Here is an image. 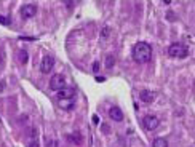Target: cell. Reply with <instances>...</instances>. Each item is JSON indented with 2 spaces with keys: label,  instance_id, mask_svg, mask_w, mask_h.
Masks as SVG:
<instances>
[{
  "label": "cell",
  "instance_id": "obj_1",
  "mask_svg": "<svg viewBox=\"0 0 195 147\" xmlns=\"http://www.w3.org/2000/svg\"><path fill=\"white\" fill-rule=\"evenodd\" d=\"M131 54H133V59L139 64H146V62L150 61L152 58V48L149 43L146 42H138L131 50Z\"/></svg>",
  "mask_w": 195,
  "mask_h": 147
},
{
  "label": "cell",
  "instance_id": "obj_2",
  "mask_svg": "<svg viewBox=\"0 0 195 147\" xmlns=\"http://www.w3.org/2000/svg\"><path fill=\"white\" fill-rule=\"evenodd\" d=\"M168 54L171 58H186L189 54V48L182 43H173L168 48Z\"/></svg>",
  "mask_w": 195,
  "mask_h": 147
},
{
  "label": "cell",
  "instance_id": "obj_3",
  "mask_svg": "<svg viewBox=\"0 0 195 147\" xmlns=\"http://www.w3.org/2000/svg\"><path fill=\"white\" fill-rule=\"evenodd\" d=\"M66 86V80L64 77H62L61 74H54L51 77V80H50V88L54 90V91H59Z\"/></svg>",
  "mask_w": 195,
  "mask_h": 147
},
{
  "label": "cell",
  "instance_id": "obj_4",
  "mask_svg": "<svg viewBox=\"0 0 195 147\" xmlns=\"http://www.w3.org/2000/svg\"><path fill=\"white\" fill-rule=\"evenodd\" d=\"M53 66H54V59L51 54H45L43 59H42V64H40V70L42 74H48L53 70Z\"/></svg>",
  "mask_w": 195,
  "mask_h": 147
},
{
  "label": "cell",
  "instance_id": "obj_5",
  "mask_svg": "<svg viewBox=\"0 0 195 147\" xmlns=\"http://www.w3.org/2000/svg\"><path fill=\"white\" fill-rule=\"evenodd\" d=\"M35 13H37V7L32 5V3H27V5L21 7V16L22 18H32V16H35Z\"/></svg>",
  "mask_w": 195,
  "mask_h": 147
},
{
  "label": "cell",
  "instance_id": "obj_6",
  "mask_svg": "<svg viewBox=\"0 0 195 147\" xmlns=\"http://www.w3.org/2000/svg\"><path fill=\"white\" fill-rule=\"evenodd\" d=\"M74 96H75V90L69 88V86H64L62 90L58 91V98H59L61 101H67V99H72Z\"/></svg>",
  "mask_w": 195,
  "mask_h": 147
},
{
  "label": "cell",
  "instance_id": "obj_7",
  "mask_svg": "<svg viewBox=\"0 0 195 147\" xmlns=\"http://www.w3.org/2000/svg\"><path fill=\"white\" fill-rule=\"evenodd\" d=\"M158 118L155 117V115H147V117H144V126H146L147 130H155L158 126Z\"/></svg>",
  "mask_w": 195,
  "mask_h": 147
},
{
  "label": "cell",
  "instance_id": "obj_8",
  "mask_svg": "<svg viewBox=\"0 0 195 147\" xmlns=\"http://www.w3.org/2000/svg\"><path fill=\"white\" fill-rule=\"evenodd\" d=\"M109 115H110V118L114 122H122L123 120V112H122V109L117 107V106H114L110 110H109Z\"/></svg>",
  "mask_w": 195,
  "mask_h": 147
},
{
  "label": "cell",
  "instance_id": "obj_9",
  "mask_svg": "<svg viewBox=\"0 0 195 147\" xmlns=\"http://www.w3.org/2000/svg\"><path fill=\"white\" fill-rule=\"evenodd\" d=\"M139 98H141L144 102H152L155 99V94L152 93V91H149V90H142L141 93H139Z\"/></svg>",
  "mask_w": 195,
  "mask_h": 147
},
{
  "label": "cell",
  "instance_id": "obj_10",
  "mask_svg": "<svg viewBox=\"0 0 195 147\" xmlns=\"http://www.w3.org/2000/svg\"><path fill=\"white\" fill-rule=\"evenodd\" d=\"M152 147H168V141L165 138H157L152 142Z\"/></svg>",
  "mask_w": 195,
  "mask_h": 147
},
{
  "label": "cell",
  "instance_id": "obj_11",
  "mask_svg": "<svg viewBox=\"0 0 195 147\" xmlns=\"http://www.w3.org/2000/svg\"><path fill=\"white\" fill-rule=\"evenodd\" d=\"M74 107H75V102H72V101H61V109L72 110Z\"/></svg>",
  "mask_w": 195,
  "mask_h": 147
},
{
  "label": "cell",
  "instance_id": "obj_12",
  "mask_svg": "<svg viewBox=\"0 0 195 147\" xmlns=\"http://www.w3.org/2000/svg\"><path fill=\"white\" fill-rule=\"evenodd\" d=\"M67 141L69 142H74V144H80V142H82V136H80L79 133L71 134V136H67Z\"/></svg>",
  "mask_w": 195,
  "mask_h": 147
},
{
  "label": "cell",
  "instance_id": "obj_13",
  "mask_svg": "<svg viewBox=\"0 0 195 147\" xmlns=\"http://www.w3.org/2000/svg\"><path fill=\"white\" fill-rule=\"evenodd\" d=\"M115 64V58L112 56V54H109V56L106 58V67L107 69H112V66Z\"/></svg>",
  "mask_w": 195,
  "mask_h": 147
},
{
  "label": "cell",
  "instance_id": "obj_14",
  "mask_svg": "<svg viewBox=\"0 0 195 147\" xmlns=\"http://www.w3.org/2000/svg\"><path fill=\"white\" fill-rule=\"evenodd\" d=\"M27 59H29V56H27V53H26V51H19V61H21L22 64H26V62H27Z\"/></svg>",
  "mask_w": 195,
  "mask_h": 147
},
{
  "label": "cell",
  "instance_id": "obj_15",
  "mask_svg": "<svg viewBox=\"0 0 195 147\" xmlns=\"http://www.w3.org/2000/svg\"><path fill=\"white\" fill-rule=\"evenodd\" d=\"M11 19L10 18H5V16H0V24H10Z\"/></svg>",
  "mask_w": 195,
  "mask_h": 147
},
{
  "label": "cell",
  "instance_id": "obj_16",
  "mask_svg": "<svg viewBox=\"0 0 195 147\" xmlns=\"http://www.w3.org/2000/svg\"><path fill=\"white\" fill-rule=\"evenodd\" d=\"M56 144H58V142L54 141V139H51V141H48V139H46V147H58Z\"/></svg>",
  "mask_w": 195,
  "mask_h": 147
},
{
  "label": "cell",
  "instance_id": "obj_17",
  "mask_svg": "<svg viewBox=\"0 0 195 147\" xmlns=\"http://www.w3.org/2000/svg\"><path fill=\"white\" fill-rule=\"evenodd\" d=\"M93 70H95V72L99 70V61H95V62H93Z\"/></svg>",
  "mask_w": 195,
  "mask_h": 147
},
{
  "label": "cell",
  "instance_id": "obj_18",
  "mask_svg": "<svg viewBox=\"0 0 195 147\" xmlns=\"http://www.w3.org/2000/svg\"><path fill=\"white\" fill-rule=\"evenodd\" d=\"M96 82H101V83L106 82V77H99V75H98V77H96Z\"/></svg>",
  "mask_w": 195,
  "mask_h": 147
},
{
  "label": "cell",
  "instance_id": "obj_19",
  "mask_svg": "<svg viewBox=\"0 0 195 147\" xmlns=\"http://www.w3.org/2000/svg\"><path fill=\"white\" fill-rule=\"evenodd\" d=\"M29 147H38V142H37V139H35V141H32V142H30V144H29Z\"/></svg>",
  "mask_w": 195,
  "mask_h": 147
},
{
  "label": "cell",
  "instance_id": "obj_20",
  "mask_svg": "<svg viewBox=\"0 0 195 147\" xmlns=\"http://www.w3.org/2000/svg\"><path fill=\"white\" fill-rule=\"evenodd\" d=\"M3 90H5V82H0V93H3Z\"/></svg>",
  "mask_w": 195,
  "mask_h": 147
},
{
  "label": "cell",
  "instance_id": "obj_21",
  "mask_svg": "<svg viewBox=\"0 0 195 147\" xmlns=\"http://www.w3.org/2000/svg\"><path fill=\"white\" fill-rule=\"evenodd\" d=\"M109 34V27L106 26V27H104V30H103V35H107Z\"/></svg>",
  "mask_w": 195,
  "mask_h": 147
},
{
  "label": "cell",
  "instance_id": "obj_22",
  "mask_svg": "<svg viewBox=\"0 0 195 147\" xmlns=\"http://www.w3.org/2000/svg\"><path fill=\"white\" fill-rule=\"evenodd\" d=\"M103 130H104V133H109V126L107 125H103Z\"/></svg>",
  "mask_w": 195,
  "mask_h": 147
},
{
  "label": "cell",
  "instance_id": "obj_23",
  "mask_svg": "<svg viewBox=\"0 0 195 147\" xmlns=\"http://www.w3.org/2000/svg\"><path fill=\"white\" fill-rule=\"evenodd\" d=\"M93 123H98V115H93Z\"/></svg>",
  "mask_w": 195,
  "mask_h": 147
}]
</instances>
